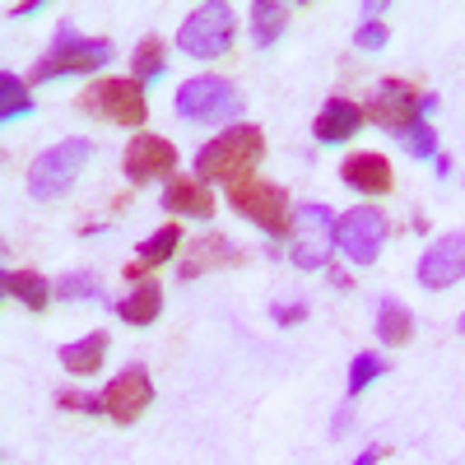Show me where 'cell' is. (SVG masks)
<instances>
[{"mask_svg":"<svg viewBox=\"0 0 465 465\" xmlns=\"http://www.w3.org/2000/svg\"><path fill=\"white\" fill-rule=\"evenodd\" d=\"M265 159V135L261 126H232L223 135H214L201 153H196V177L201 182H242L252 177V168Z\"/></svg>","mask_w":465,"mask_h":465,"instance_id":"6da1fadb","label":"cell"},{"mask_svg":"<svg viewBox=\"0 0 465 465\" xmlns=\"http://www.w3.org/2000/svg\"><path fill=\"white\" fill-rule=\"evenodd\" d=\"M89 163H94V140H61L56 149H43L28 168V196L33 201H61Z\"/></svg>","mask_w":465,"mask_h":465,"instance_id":"7a4b0ae2","label":"cell"},{"mask_svg":"<svg viewBox=\"0 0 465 465\" xmlns=\"http://www.w3.org/2000/svg\"><path fill=\"white\" fill-rule=\"evenodd\" d=\"M247 98L238 94V84L223 80V74H196L177 89V116L196 126H223L232 116H242Z\"/></svg>","mask_w":465,"mask_h":465,"instance_id":"3957f363","label":"cell"},{"mask_svg":"<svg viewBox=\"0 0 465 465\" xmlns=\"http://www.w3.org/2000/svg\"><path fill=\"white\" fill-rule=\"evenodd\" d=\"M107 61H116V47L107 43V37H80L70 24H61L52 52L33 65V84H52V80H61V74H89V70H98Z\"/></svg>","mask_w":465,"mask_h":465,"instance_id":"277c9868","label":"cell"},{"mask_svg":"<svg viewBox=\"0 0 465 465\" xmlns=\"http://www.w3.org/2000/svg\"><path fill=\"white\" fill-rule=\"evenodd\" d=\"M232 37H238V19L223 0H210V5H196L182 28H177V47L196 61H219L232 52Z\"/></svg>","mask_w":465,"mask_h":465,"instance_id":"5b68a950","label":"cell"},{"mask_svg":"<svg viewBox=\"0 0 465 465\" xmlns=\"http://www.w3.org/2000/svg\"><path fill=\"white\" fill-rule=\"evenodd\" d=\"M228 205L238 210L242 219H252L256 228L275 232V238H284V232L293 228L289 223V196L280 182H265V177H242L228 186Z\"/></svg>","mask_w":465,"mask_h":465,"instance_id":"8992f818","label":"cell"},{"mask_svg":"<svg viewBox=\"0 0 465 465\" xmlns=\"http://www.w3.org/2000/svg\"><path fill=\"white\" fill-rule=\"evenodd\" d=\"M391 238V223L377 205H354L344 219H335V247L354 261V265H372Z\"/></svg>","mask_w":465,"mask_h":465,"instance_id":"52a82bcc","label":"cell"},{"mask_svg":"<svg viewBox=\"0 0 465 465\" xmlns=\"http://www.w3.org/2000/svg\"><path fill=\"white\" fill-rule=\"evenodd\" d=\"M335 252V219L326 205H302L289 228V256L298 270H322Z\"/></svg>","mask_w":465,"mask_h":465,"instance_id":"ba28073f","label":"cell"},{"mask_svg":"<svg viewBox=\"0 0 465 465\" xmlns=\"http://www.w3.org/2000/svg\"><path fill=\"white\" fill-rule=\"evenodd\" d=\"M433 107H438L433 94H419L405 80H391V84H381L372 94V103L363 107V116H368V122H377V126H386L391 135H401L405 126H414L419 116H429Z\"/></svg>","mask_w":465,"mask_h":465,"instance_id":"9c48e42d","label":"cell"},{"mask_svg":"<svg viewBox=\"0 0 465 465\" xmlns=\"http://www.w3.org/2000/svg\"><path fill=\"white\" fill-rule=\"evenodd\" d=\"M80 107L107 116V122H116V126H131V131L144 126V116H149V107H144V84H140V80H98V84L80 98Z\"/></svg>","mask_w":465,"mask_h":465,"instance_id":"30bf717a","label":"cell"},{"mask_svg":"<svg viewBox=\"0 0 465 465\" xmlns=\"http://www.w3.org/2000/svg\"><path fill=\"white\" fill-rule=\"evenodd\" d=\"M103 401H107V419L122 423V429H131V423L153 405V381H149V372L140 363H131V368H122V372L107 381Z\"/></svg>","mask_w":465,"mask_h":465,"instance_id":"8fae6325","label":"cell"},{"mask_svg":"<svg viewBox=\"0 0 465 465\" xmlns=\"http://www.w3.org/2000/svg\"><path fill=\"white\" fill-rule=\"evenodd\" d=\"M465 280V232H447L419 256V284L423 289H451Z\"/></svg>","mask_w":465,"mask_h":465,"instance_id":"7c38bea8","label":"cell"},{"mask_svg":"<svg viewBox=\"0 0 465 465\" xmlns=\"http://www.w3.org/2000/svg\"><path fill=\"white\" fill-rule=\"evenodd\" d=\"M173 168H177V144H168L163 135H135L131 144H126V177H131V186H144V182H153V177H173Z\"/></svg>","mask_w":465,"mask_h":465,"instance_id":"4fadbf2b","label":"cell"},{"mask_svg":"<svg viewBox=\"0 0 465 465\" xmlns=\"http://www.w3.org/2000/svg\"><path fill=\"white\" fill-rule=\"evenodd\" d=\"M344 186L363 191V196H386V191L396 186V173H391V159H381V153H354L344 168H340Z\"/></svg>","mask_w":465,"mask_h":465,"instance_id":"5bb4252c","label":"cell"},{"mask_svg":"<svg viewBox=\"0 0 465 465\" xmlns=\"http://www.w3.org/2000/svg\"><path fill=\"white\" fill-rule=\"evenodd\" d=\"M368 122L363 116V107L359 103H349V98H331L326 107H322V116H317V140L322 144H344L349 135H359V126Z\"/></svg>","mask_w":465,"mask_h":465,"instance_id":"9a60e30c","label":"cell"},{"mask_svg":"<svg viewBox=\"0 0 465 465\" xmlns=\"http://www.w3.org/2000/svg\"><path fill=\"white\" fill-rule=\"evenodd\" d=\"M182 247V228L168 219L159 232H149V238L140 242V256L126 265V280H144L149 275V270H159V265H168V256Z\"/></svg>","mask_w":465,"mask_h":465,"instance_id":"2e32d148","label":"cell"},{"mask_svg":"<svg viewBox=\"0 0 465 465\" xmlns=\"http://www.w3.org/2000/svg\"><path fill=\"white\" fill-rule=\"evenodd\" d=\"M163 205L173 214H196V219H210L214 214V196H210V186L201 177H168Z\"/></svg>","mask_w":465,"mask_h":465,"instance_id":"e0dca14e","label":"cell"},{"mask_svg":"<svg viewBox=\"0 0 465 465\" xmlns=\"http://www.w3.org/2000/svg\"><path fill=\"white\" fill-rule=\"evenodd\" d=\"M107 344H112V335H107V331H94V335H84V340L65 344V349H61V368H65V372H74V377L98 372V368H103V359H107Z\"/></svg>","mask_w":465,"mask_h":465,"instance_id":"ac0fdd59","label":"cell"},{"mask_svg":"<svg viewBox=\"0 0 465 465\" xmlns=\"http://www.w3.org/2000/svg\"><path fill=\"white\" fill-rule=\"evenodd\" d=\"M377 340L391 344V349L414 340V317H410V307L401 298H381L377 302Z\"/></svg>","mask_w":465,"mask_h":465,"instance_id":"d6986e66","label":"cell"},{"mask_svg":"<svg viewBox=\"0 0 465 465\" xmlns=\"http://www.w3.org/2000/svg\"><path fill=\"white\" fill-rule=\"evenodd\" d=\"M5 293L19 298L33 317H43L52 307V284L37 275V270H10V275H5Z\"/></svg>","mask_w":465,"mask_h":465,"instance_id":"ffe728a7","label":"cell"},{"mask_svg":"<svg viewBox=\"0 0 465 465\" xmlns=\"http://www.w3.org/2000/svg\"><path fill=\"white\" fill-rule=\"evenodd\" d=\"M289 28V5L280 0H256L252 5V43L256 47H275Z\"/></svg>","mask_w":465,"mask_h":465,"instance_id":"44dd1931","label":"cell"},{"mask_svg":"<svg viewBox=\"0 0 465 465\" xmlns=\"http://www.w3.org/2000/svg\"><path fill=\"white\" fill-rule=\"evenodd\" d=\"M116 312H122V322H126V326H149L153 317L163 312V289L153 284V280H144L140 289H131V293H126V302L116 307Z\"/></svg>","mask_w":465,"mask_h":465,"instance_id":"7402d4cb","label":"cell"},{"mask_svg":"<svg viewBox=\"0 0 465 465\" xmlns=\"http://www.w3.org/2000/svg\"><path fill=\"white\" fill-rule=\"evenodd\" d=\"M24 116H33L28 84L19 80L15 70H0V122H5V126H15V122H24Z\"/></svg>","mask_w":465,"mask_h":465,"instance_id":"603a6c76","label":"cell"},{"mask_svg":"<svg viewBox=\"0 0 465 465\" xmlns=\"http://www.w3.org/2000/svg\"><path fill=\"white\" fill-rule=\"evenodd\" d=\"M232 261H242V256L228 247L223 232H214V238H201V247L191 252V261L182 265V280H196L201 270H210V265H232Z\"/></svg>","mask_w":465,"mask_h":465,"instance_id":"cb8c5ba5","label":"cell"},{"mask_svg":"<svg viewBox=\"0 0 465 465\" xmlns=\"http://www.w3.org/2000/svg\"><path fill=\"white\" fill-rule=\"evenodd\" d=\"M163 65H168V61H163V43L149 33L144 43L135 47V80H140V84H153V80L163 74Z\"/></svg>","mask_w":465,"mask_h":465,"instance_id":"d4e9b609","label":"cell"},{"mask_svg":"<svg viewBox=\"0 0 465 465\" xmlns=\"http://www.w3.org/2000/svg\"><path fill=\"white\" fill-rule=\"evenodd\" d=\"M396 140L414 153V159H438V131L429 126V116H419V122H414V126H405Z\"/></svg>","mask_w":465,"mask_h":465,"instance_id":"484cf974","label":"cell"},{"mask_svg":"<svg viewBox=\"0 0 465 465\" xmlns=\"http://www.w3.org/2000/svg\"><path fill=\"white\" fill-rule=\"evenodd\" d=\"M56 298H70V302H107V289L98 284V275H65L56 284Z\"/></svg>","mask_w":465,"mask_h":465,"instance_id":"4316f807","label":"cell"},{"mask_svg":"<svg viewBox=\"0 0 465 465\" xmlns=\"http://www.w3.org/2000/svg\"><path fill=\"white\" fill-rule=\"evenodd\" d=\"M377 377H386V359H377V354H354V368H349V396H363Z\"/></svg>","mask_w":465,"mask_h":465,"instance_id":"83f0119b","label":"cell"},{"mask_svg":"<svg viewBox=\"0 0 465 465\" xmlns=\"http://www.w3.org/2000/svg\"><path fill=\"white\" fill-rule=\"evenodd\" d=\"M56 405L61 410H80V414H107V401L103 396H80V391H61Z\"/></svg>","mask_w":465,"mask_h":465,"instance_id":"f1b7e54d","label":"cell"},{"mask_svg":"<svg viewBox=\"0 0 465 465\" xmlns=\"http://www.w3.org/2000/svg\"><path fill=\"white\" fill-rule=\"evenodd\" d=\"M354 43H359L363 52H381L386 43H391V28H386L381 19H377V24H363V28H359V37H354Z\"/></svg>","mask_w":465,"mask_h":465,"instance_id":"f546056e","label":"cell"},{"mask_svg":"<svg viewBox=\"0 0 465 465\" xmlns=\"http://www.w3.org/2000/svg\"><path fill=\"white\" fill-rule=\"evenodd\" d=\"M302 317H307V307H302V302H289V307H275V322H280V326H298Z\"/></svg>","mask_w":465,"mask_h":465,"instance_id":"4dcf8cb0","label":"cell"},{"mask_svg":"<svg viewBox=\"0 0 465 465\" xmlns=\"http://www.w3.org/2000/svg\"><path fill=\"white\" fill-rule=\"evenodd\" d=\"M37 10H47V5H43V0H28V5H15L10 15H15V19H28V15H37Z\"/></svg>","mask_w":465,"mask_h":465,"instance_id":"1f68e13d","label":"cell"},{"mask_svg":"<svg viewBox=\"0 0 465 465\" xmlns=\"http://www.w3.org/2000/svg\"><path fill=\"white\" fill-rule=\"evenodd\" d=\"M372 460H377V447H372V451H363V456H359L354 465H372Z\"/></svg>","mask_w":465,"mask_h":465,"instance_id":"d6a6232c","label":"cell"},{"mask_svg":"<svg viewBox=\"0 0 465 465\" xmlns=\"http://www.w3.org/2000/svg\"><path fill=\"white\" fill-rule=\"evenodd\" d=\"M460 335H465V317H460Z\"/></svg>","mask_w":465,"mask_h":465,"instance_id":"836d02e7","label":"cell"}]
</instances>
